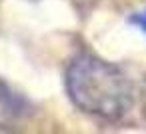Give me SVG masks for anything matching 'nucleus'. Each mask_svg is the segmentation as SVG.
Wrapping results in <instances>:
<instances>
[{
	"label": "nucleus",
	"mask_w": 146,
	"mask_h": 134,
	"mask_svg": "<svg viewBox=\"0 0 146 134\" xmlns=\"http://www.w3.org/2000/svg\"><path fill=\"white\" fill-rule=\"evenodd\" d=\"M28 112V106L26 102L14 94L10 88H6L4 84H0V118H20Z\"/></svg>",
	"instance_id": "obj_2"
},
{
	"label": "nucleus",
	"mask_w": 146,
	"mask_h": 134,
	"mask_svg": "<svg viewBox=\"0 0 146 134\" xmlns=\"http://www.w3.org/2000/svg\"><path fill=\"white\" fill-rule=\"evenodd\" d=\"M64 84L70 102L80 112L106 122L126 118L136 100L128 74L92 52H80L70 60Z\"/></svg>",
	"instance_id": "obj_1"
},
{
	"label": "nucleus",
	"mask_w": 146,
	"mask_h": 134,
	"mask_svg": "<svg viewBox=\"0 0 146 134\" xmlns=\"http://www.w3.org/2000/svg\"><path fill=\"white\" fill-rule=\"evenodd\" d=\"M130 22H132V24H136V26L146 34V12H140V14L132 16V18H130Z\"/></svg>",
	"instance_id": "obj_3"
}]
</instances>
